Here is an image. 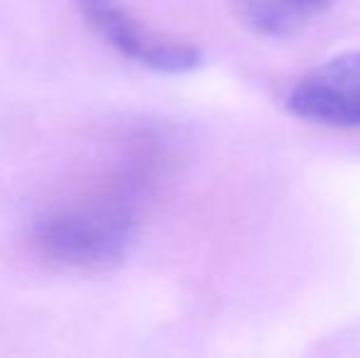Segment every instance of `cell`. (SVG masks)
Returning <instances> with one entry per match:
<instances>
[{
    "instance_id": "cell-1",
    "label": "cell",
    "mask_w": 360,
    "mask_h": 358,
    "mask_svg": "<svg viewBox=\"0 0 360 358\" xmlns=\"http://www.w3.org/2000/svg\"><path fill=\"white\" fill-rule=\"evenodd\" d=\"M160 174L152 148L125 153L101 179L47 206L30 226V241L44 260L76 270L120 263L138 234L145 201Z\"/></svg>"
},
{
    "instance_id": "cell-2",
    "label": "cell",
    "mask_w": 360,
    "mask_h": 358,
    "mask_svg": "<svg viewBox=\"0 0 360 358\" xmlns=\"http://www.w3.org/2000/svg\"><path fill=\"white\" fill-rule=\"evenodd\" d=\"M84 20L123 57L160 74H186L199 69L201 52L191 42L167 37L145 27L120 0H72Z\"/></svg>"
},
{
    "instance_id": "cell-3",
    "label": "cell",
    "mask_w": 360,
    "mask_h": 358,
    "mask_svg": "<svg viewBox=\"0 0 360 358\" xmlns=\"http://www.w3.org/2000/svg\"><path fill=\"white\" fill-rule=\"evenodd\" d=\"M285 106L309 123L360 130V49L309 69L289 89Z\"/></svg>"
},
{
    "instance_id": "cell-4",
    "label": "cell",
    "mask_w": 360,
    "mask_h": 358,
    "mask_svg": "<svg viewBox=\"0 0 360 358\" xmlns=\"http://www.w3.org/2000/svg\"><path fill=\"white\" fill-rule=\"evenodd\" d=\"M333 0H236L238 18L265 37H285L302 30Z\"/></svg>"
}]
</instances>
